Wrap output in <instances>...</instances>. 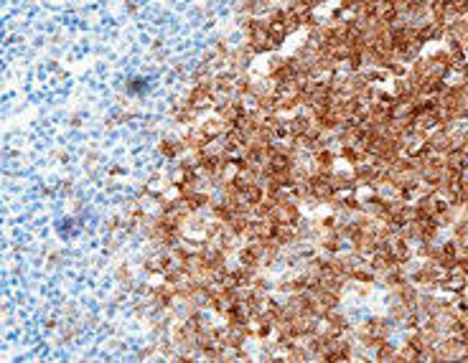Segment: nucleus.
<instances>
[{
	"label": "nucleus",
	"instance_id": "obj_1",
	"mask_svg": "<svg viewBox=\"0 0 468 363\" xmlns=\"http://www.w3.org/2000/svg\"><path fill=\"white\" fill-rule=\"evenodd\" d=\"M463 295H465V297H468V287H465V292H463Z\"/></svg>",
	"mask_w": 468,
	"mask_h": 363
}]
</instances>
